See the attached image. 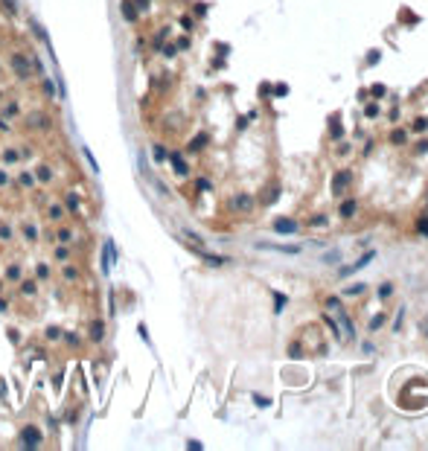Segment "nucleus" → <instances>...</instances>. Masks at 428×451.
Instances as JSON below:
<instances>
[{
  "label": "nucleus",
  "instance_id": "cd10ccee",
  "mask_svg": "<svg viewBox=\"0 0 428 451\" xmlns=\"http://www.w3.org/2000/svg\"><path fill=\"white\" fill-rule=\"evenodd\" d=\"M274 300H277V312H283V306H286V297H283V294H274Z\"/></svg>",
  "mask_w": 428,
  "mask_h": 451
},
{
  "label": "nucleus",
  "instance_id": "f03ea898",
  "mask_svg": "<svg viewBox=\"0 0 428 451\" xmlns=\"http://www.w3.org/2000/svg\"><path fill=\"white\" fill-rule=\"evenodd\" d=\"M20 440H23V446H26V449H38V446H41V431H38L35 425H26V428H23V434H20Z\"/></svg>",
  "mask_w": 428,
  "mask_h": 451
},
{
  "label": "nucleus",
  "instance_id": "f704fd0d",
  "mask_svg": "<svg viewBox=\"0 0 428 451\" xmlns=\"http://www.w3.org/2000/svg\"><path fill=\"white\" fill-rule=\"evenodd\" d=\"M382 323H385V318H382V315H379V318H373V323H370V326H373V329H379V326H382Z\"/></svg>",
  "mask_w": 428,
  "mask_h": 451
},
{
  "label": "nucleus",
  "instance_id": "393cba45",
  "mask_svg": "<svg viewBox=\"0 0 428 451\" xmlns=\"http://www.w3.org/2000/svg\"><path fill=\"white\" fill-rule=\"evenodd\" d=\"M277 195H280V192H277L274 186H271V192H265V201H268V204H274V201H277Z\"/></svg>",
  "mask_w": 428,
  "mask_h": 451
},
{
  "label": "nucleus",
  "instance_id": "dca6fc26",
  "mask_svg": "<svg viewBox=\"0 0 428 451\" xmlns=\"http://www.w3.org/2000/svg\"><path fill=\"white\" fill-rule=\"evenodd\" d=\"M52 178V172L47 166H38V181H44V184H47V181H50Z\"/></svg>",
  "mask_w": 428,
  "mask_h": 451
},
{
  "label": "nucleus",
  "instance_id": "f8f14e48",
  "mask_svg": "<svg viewBox=\"0 0 428 451\" xmlns=\"http://www.w3.org/2000/svg\"><path fill=\"white\" fill-rule=\"evenodd\" d=\"M356 207H359V204H356V201H344L341 204V216H356Z\"/></svg>",
  "mask_w": 428,
  "mask_h": 451
},
{
  "label": "nucleus",
  "instance_id": "6ab92c4d",
  "mask_svg": "<svg viewBox=\"0 0 428 451\" xmlns=\"http://www.w3.org/2000/svg\"><path fill=\"white\" fill-rule=\"evenodd\" d=\"M55 259H58V262H67V259H70V251H67V248H58V251H55Z\"/></svg>",
  "mask_w": 428,
  "mask_h": 451
},
{
  "label": "nucleus",
  "instance_id": "473e14b6",
  "mask_svg": "<svg viewBox=\"0 0 428 451\" xmlns=\"http://www.w3.org/2000/svg\"><path fill=\"white\" fill-rule=\"evenodd\" d=\"M364 291V285H353V288H347V294H361Z\"/></svg>",
  "mask_w": 428,
  "mask_h": 451
},
{
  "label": "nucleus",
  "instance_id": "0eeeda50",
  "mask_svg": "<svg viewBox=\"0 0 428 451\" xmlns=\"http://www.w3.org/2000/svg\"><path fill=\"white\" fill-rule=\"evenodd\" d=\"M373 256H376V253L370 251V253H364V256H361L359 262H356V265H350V268H344L341 274L344 277H347V274H353V271H359V268H364V265H370V259H373Z\"/></svg>",
  "mask_w": 428,
  "mask_h": 451
},
{
  "label": "nucleus",
  "instance_id": "2eb2a0df",
  "mask_svg": "<svg viewBox=\"0 0 428 451\" xmlns=\"http://www.w3.org/2000/svg\"><path fill=\"white\" fill-rule=\"evenodd\" d=\"M64 280H67V283H76V280H79V271H76V268H70V265H64Z\"/></svg>",
  "mask_w": 428,
  "mask_h": 451
},
{
  "label": "nucleus",
  "instance_id": "7ed1b4c3",
  "mask_svg": "<svg viewBox=\"0 0 428 451\" xmlns=\"http://www.w3.org/2000/svg\"><path fill=\"white\" fill-rule=\"evenodd\" d=\"M259 248H265V251H280V253H289V256H294V253H300V248H291V245H271V242H259Z\"/></svg>",
  "mask_w": 428,
  "mask_h": 451
},
{
  "label": "nucleus",
  "instance_id": "412c9836",
  "mask_svg": "<svg viewBox=\"0 0 428 451\" xmlns=\"http://www.w3.org/2000/svg\"><path fill=\"white\" fill-rule=\"evenodd\" d=\"M23 236H26L29 242H32V239H38V236H35V224H23Z\"/></svg>",
  "mask_w": 428,
  "mask_h": 451
},
{
  "label": "nucleus",
  "instance_id": "6e6552de",
  "mask_svg": "<svg viewBox=\"0 0 428 451\" xmlns=\"http://www.w3.org/2000/svg\"><path fill=\"white\" fill-rule=\"evenodd\" d=\"M122 15H125V20H137V6H134V0H122Z\"/></svg>",
  "mask_w": 428,
  "mask_h": 451
},
{
  "label": "nucleus",
  "instance_id": "7c9ffc66",
  "mask_svg": "<svg viewBox=\"0 0 428 451\" xmlns=\"http://www.w3.org/2000/svg\"><path fill=\"white\" fill-rule=\"evenodd\" d=\"M394 143H399V146H402V143H405V131H396V134H394Z\"/></svg>",
  "mask_w": 428,
  "mask_h": 451
},
{
  "label": "nucleus",
  "instance_id": "a211bd4d",
  "mask_svg": "<svg viewBox=\"0 0 428 451\" xmlns=\"http://www.w3.org/2000/svg\"><path fill=\"white\" fill-rule=\"evenodd\" d=\"M64 204H67V210H70V213H79V201L73 198V195H67V201H64Z\"/></svg>",
  "mask_w": 428,
  "mask_h": 451
},
{
  "label": "nucleus",
  "instance_id": "e433bc0d",
  "mask_svg": "<svg viewBox=\"0 0 428 451\" xmlns=\"http://www.w3.org/2000/svg\"><path fill=\"white\" fill-rule=\"evenodd\" d=\"M6 184V175H3V172H0V186Z\"/></svg>",
  "mask_w": 428,
  "mask_h": 451
},
{
  "label": "nucleus",
  "instance_id": "ddd939ff",
  "mask_svg": "<svg viewBox=\"0 0 428 451\" xmlns=\"http://www.w3.org/2000/svg\"><path fill=\"white\" fill-rule=\"evenodd\" d=\"M47 216H50L52 221H61V218H64V210H61V207H58V204H52L50 210H47Z\"/></svg>",
  "mask_w": 428,
  "mask_h": 451
},
{
  "label": "nucleus",
  "instance_id": "1a4fd4ad",
  "mask_svg": "<svg viewBox=\"0 0 428 451\" xmlns=\"http://www.w3.org/2000/svg\"><path fill=\"white\" fill-rule=\"evenodd\" d=\"M172 169H175V175H181V178L189 172V166L184 163V157H181V154H172Z\"/></svg>",
  "mask_w": 428,
  "mask_h": 451
},
{
  "label": "nucleus",
  "instance_id": "39448f33",
  "mask_svg": "<svg viewBox=\"0 0 428 451\" xmlns=\"http://www.w3.org/2000/svg\"><path fill=\"white\" fill-rule=\"evenodd\" d=\"M347 184H350V175H347V172H338V175L332 178V192H338V195H341Z\"/></svg>",
  "mask_w": 428,
  "mask_h": 451
},
{
  "label": "nucleus",
  "instance_id": "f257e3e1",
  "mask_svg": "<svg viewBox=\"0 0 428 451\" xmlns=\"http://www.w3.org/2000/svg\"><path fill=\"white\" fill-rule=\"evenodd\" d=\"M9 70L15 73L17 79H29V76H32V70H38V73H41V64H38L35 58H29L26 52L15 50L12 55H9Z\"/></svg>",
  "mask_w": 428,
  "mask_h": 451
},
{
  "label": "nucleus",
  "instance_id": "9b49d317",
  "mask_svg": "<svg viewBox=\"0 0 428 451\" xmlns=\"http://www.w3.org/2000/svg\"><path fill=\"white\" fill-rule=\"evenodd\" d=\"M233 207H236V210H251L254 201H251V195H236V198H233Z\"/></svg>",
  "mask_w": 428,
  "mask_h": 451
},
{
  "label": "nucleus",
  "instance_id": "c9c22d12",
  "mask_svg": "<svg viewBox=\"0 0 428 451\" xmlns=\"http://www.w3.org/2000/svg\"><path fill=\"white\" fill-rule=\"evenodd\" d=\"M6 306H9V303H6V300H0V312H6Z\"/></svg>",
  "mask_w": 428,
  "mask_h": 451
},
{
  "label": "nucleus",
  "instance_id": "bb28decb",
  "mask_svg": "<svg viewBox=\"0 0 428 451\" xmlns=\"http://www.w3.org/2000/svg\"><path fill=\"white\" fill-rule=\"evenodd\" d=\"M38 277H41V280H47V277H50V268H47V265H38Z\"/></svg>",
  "mask_w": 428,
  "mask_h": 451
},
{
  "label": "nucleus",
  "instance_id": "4be33fe9",
  "mask_svg": "<svg viewBox=\"0 0 428 451\" xmlns=\"http://www.w3.org/2000/svg\"><path fill=\"white\" fill-rule=\"evenodd\" d=\"M417 230L428 239V218H420V221H417Z\"/></svg>",
  "mask_w": 428,
  "mask_h": 451
},
{
  "label": "nucleus",
  "instance_id": "c85d7f7f",
  "mask_svg": "<svg viewBox=\"0 0 428 451\" xmlns=\"http://www.w3.org/2000/svg\"><path fill=\"white\" fill-rule=\"evenodd\" d=\"M414 128H417V131H426L428 122H426V119H417V122H414Z\"/></svg>",
  "mask_w": 428,
  "mask_h": 451
},
{
  "label": "nucleus",
  "instance_id": "5701e85b",
  "mask_svg": "<svg viewBox=\"0 0 428 451\" xmlns=\"http://www.w3.org/2000/svg\"><path fill=\"white\" fill-rule=\"evenodd\" d=\"M17 181H20L23 186H32V184H35V181H32V175H26V172H20V178H17Z\"/></svg>",
  "mask_w": 428,
  "mask_h": 451
},
{
  "label": "nucleus",
  "instance_id": "20e7f679",
  "mask_svg": "<svg viewBox=\"0 0 428 451\" xmlns=\"http://www.w3.org/2000/svg\"><path fill=\"white\" fill-rule=\"evenodd\" d=\"M274 230H277V233H294V230H297V224H294L291 218H277Z\"/></svg>",
  "mask_w": 428,
  "mask_h": 451
},
{
  "label": "nucleus",
  "instance_id": "f3484780",
  "mask_svg": "<svg viewBox=\"0 0 428 451\" xmlns=\"http://www.w3.org/2000/svg\"><path fill=\"white\" fill-rule=\"evenodd\" d=\"M58 242L70 245V242H73V230H58Z\"/></svg>",
  "mask_w": 428,
  "mask_h": 451
},
{
  "label": "nucleus",
  "instance_id": "4468645a",
  "mask_svg": "<svg viewBox=\"0 0 428 451\" xmlns=\"http://www.w3.org/2000/svg\"><path fill=\"white\" fill-rule=\"evenodd\" d=\"M204 146H207V134H198V137H195V140H192V143H189V149H192V151L204 149Z\"/></svg>",
  "mask_w": 428,
  "mask_h": 451
},
{
  "label": "nucleus",
  "instance_id": "c756f323",
  "mask_svg": "<svg viewBox=\"0 0 428 451\" xmlns=\"http://www.w3.org/2000/svg\"><path fill=\"white\" fill-rule=\"evenodd\" d=\"M9 280H20V268H9Z\"/></svg>",
  "mask_w": 428,
  "mask_h": 451
},
{
  "label": "nucleus",
  "instance_id": "a878e982",
  "mask_svg": "<svg viewBox=\"0 0 428 451\" xmlns=\"http://www.w3.org/2000/svg\"><path fill=\"white\" fill-rule=\"evenodd\" d=\"M195 186H198L201 192H210V181H204V178H198V184H195Z\"/></svg>",
  "mask_w": 428,
  "mask_h": 451
},
{
  "label": "nucleus",
  "instance_id": "2f4dec72",
  "mask_svg": "<svg viewBox=\"0 0 428 451\" xmlns=\"http://www.w3.org/2000/svg\"><path fill=\"white\" fill-rule=\"evenodd\" d=\"M154 157H157V160H166V151H163L160 146H157V149H154Z\"/></svg>",
  "mask_w": 428,
  "mask_h": 451
},
{
  "label": "nucleus",
  "instance_id": "72a5a7b5",
  "mask_svg": "<svg viewBox=\"0 0 428 451\" xmlns=\"http://www.w3.org/2000/svg\"><path fill=\"white\" fill-rule=\"evenodd\" d=\"M0 239H12V230H9V227H0Z\"/></svg>",
  "mask_w": 428,
  "mask_h": 451
},
{
  "label": "nucleus",
  "instance_id": "9d476101",
  "mask_svg": "<svg viewBox=\"0 0 428 451\" xmlns=\"http://www.w3.org/2000/svg\"><path fill=\"white\" fill-rule=\"evenodd\" d=\"M102 338H105V323L93 320L90 323V341H102Z\"/></svg>",
  "mask_w": 428,
  "mask_h": 451
},
{
  "label": "nucleus",
  "instance_id": "423d86ee",
  "mask_svg": "<svg viewBox=\"0 0 428 451\" xmlns=\"http://www.w3.org/2000/svg\"><path fill=\"white\" fill-rule=\"evenodd\" d=\"M335 309H338V320H341V326H344V338L350 341L353 338V323H350V318H347V312H344L341 306H335Z\"/></svg>",
  "mask_w": 428,
  "mask_h": 451
},
{
  "label": "nucleus",
  "instance_id": "aec40b11",
  "mask_svg": "<svg viewBox=\"0 0 428 451\" xmlns=\"http://www.w3.org/2000/svg\"><path fill=\"white\" fill-rule=\"evenodd\" d=\"M20 294L32 297V294H35V283H23V285H20Z\"/></svg>",
  "mask_w": 428,
  "mask_h": 451
},
{
  "label": "nucleus",
  "instance_id": "b1692460",
  "mask_svg": "<svg viewBox=\"0 0 428 451\" xmlns=\"http://www.w3.org/2000/svg\"><path fill=\"white\" fill-rule=\"evenodd\" d=\"M0 3H3V6H6V9L12 12V15H15V12H17V3H15V0H0Z\"/></svg>",
  "mask_w": 428,
  "mask_h": 451
}]
</instances>
